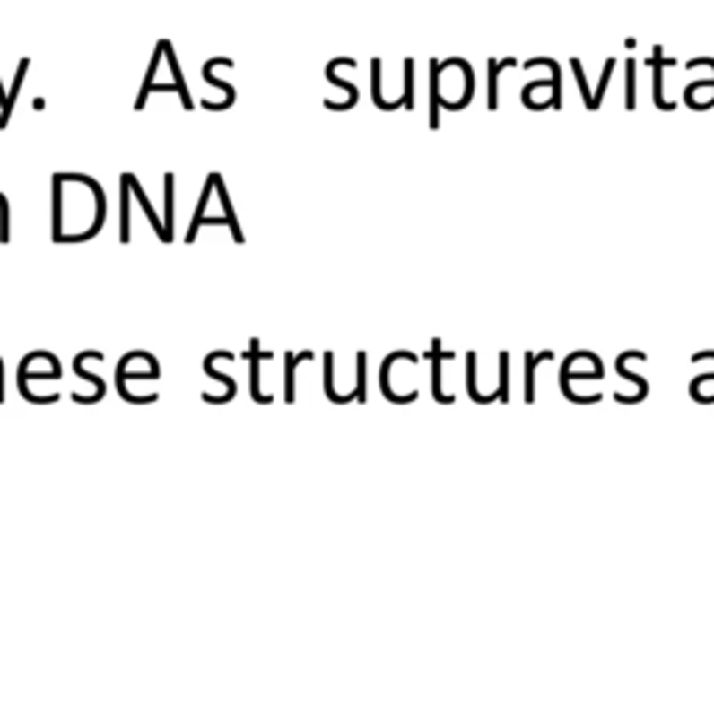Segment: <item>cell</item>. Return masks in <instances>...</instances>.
Returning <instances> with one entry per match:
<instances>
[{"label":"cell","instance_id":"obj_1","mask_svg":"<svg viewBox=\"0 0 714 714\" xmlns=\"http://www.w3.org/2000/svg\"><path fill=\"white\" fill-rule=\"evenodd\" d=\"M50 240L84 243L95 238L107 221V196L87 173H54L50 182Z\"/></svg>","mask_w":714,"mask_h":714},{"label":"cell","instance_id":"obj_2","mask_svg":"<svg viewBox=\"0 0 714 714\" xmlns=\"http://www.w3.org/2000/svg\"><path fill=\"white\" fill-rule=\"evenodd\" d=\"M160 48H162V54H165V62H168V70H170V75H173V84H176V92H178V98H182V107L190 112L193 109V98H190V90H187V84H185V73H182V67H178V59H176V50H173V42L170 39H160Z\"/></svg>","mask_w":714,"mask_h":714},{"label":"cell","instance_id":"obj_3","mask_svg":"<svg viewBox=\"0 0 714 714\" xmlns=\"http://www.w3.org/2000/svg\"><path fill=\"white\" fill-rule=\"evenodd\" d=\"M29 67H31V59H29V57H22L20 65H17V73H14L12 90H6V104H4V109H0V129H6L9 120H12L14 104H17V98H20V87H22V82H25V75H29Z\"/></svg>","mask_w":714,"mask_h":714},{"label":"cell","instance_id":"obj_4","mask_svg":"<svg viewBox=\"0 0 714 714\" xmlns=\"http://www.w3.org/2000/svg\"><path fill=\"white\" fill-rule=\"evenodd\" d=\"M129 182H132V193H135V198L140 201V207H143V213L148 215V223H151V229H154V232H157V238H160L162 243H168V235H165V223L160 221L157 210H154V207H151V201H148V196H145V190H143V185H140V178H137L135 173H129Z\"/></svg>","mask_w":714,"mask_h":714},{"label":"cell","instance_id":"obj_5","mask_svg":"<svg viewBox=\"0 0 714 714\" xmlns=\"http://www.w3.org/2000/svg\"><path fill=\"white\" fill-rule=\"evenodd\" d=\"M132 185L126 173H120V240L129 243L132 238Z\"/></svg>","mask_w":714,"mask_h":714},{"label":"cell","instance_id":"obj_6","mask_svg":"<svg viewBox=\"0 0 714 714\" xmlns=\"http://www.w3.org/2000/svg\"><path fill=\"white\" fill-rule=\"evenodd\" d=\"M349 62H352V57H338V59H333V62H329V65L324 67V79H327L329 84H335L338 90H344L346 98H349V104L354 107V104H357V87H354L352 82H346V79H341V75H338V67H341V65H349Z\"/></svg>","mask_w":714,"mask_h":714},{"label":"cell","instance_id":"obj_7","mask_svg":"<svg viewBox=\"0 0 714 714\" xmlns=\"http://www.w3.org/2000/svg\"><path fill=\"white\" fill-rule=\"evenodd\" d=\"M215 65H218V59H207V62H204V67H201V79L207 82V84H213V87H218V90L226 95V109H229V107L235 104L238 92H235V87L229 84V82L218 79V75H215Z\"/></svg>","mask_w":714,"mask_h":714},{"label":"cell","instance_id":"obj_8","mask_svg":"<svg viewBox=\"0 0 714 714\" xmlns=\"http://www.w3.org/2000/svg\"><path fill=\"white\" fill-rule=\"evenodd\" d=\"M266 354H260V344L257 341H251L248 346V361H251V396L257 399V402H271V396L260 394V361H263Z\"/></svg>","mask_w":714,"mask_h":714},{"label":"cell","instance_id":"obj_9","mask_svg":"<svg viewBox=\"0 0 714 714\" xmlns=\"http://www.w3.org/2000/svg\"><path fill=\"white\" fill-rule=\"evenodd\" d=\"M204 223H223V226H229V232H232L235 243H243V240H246L243 232H240V223H235V221H229V218H201L198 223L187 226V235H185V243H187V246L198 238V229H201Z\"/></svg>","mask_w":714,"mask_h":714},{"label":"cell","instance_id":"obj_10","mask_svg":"<svg viewBox=\"0 0 714 714\" xmlns=\"http://www.w3.org/2000/svg\"><path fill=\"white\" fill-rule=\"evenodd\" d=\"M165 232H168V243L173 240V193H176V176L168 170L165 176Z\"/></svg>","mask_w":714,"mask_h":714},{"label":"cell","instance_id":"obj_11","mask_svg":"<svg viewBox=\"0 0 714 714\" xmlns=\"http://www.w3.org/2000/svg\"><path fill=\"white\" fill-rule=\"evenodd\" d=\"M379 79H382V62H379V59H371V95H374V104H377L379 109H388L386 98H382V84H379Z\"/></svg>","mask_w":714,"mask_h":714},{"label":"cell","instance_id":"obj_12","mask_svg":"<svg viewBox=\"0 0 714 714\" xmlns=\"http://www.w3.org/2000/svg\"><path fill=\"white\" fill-rule=\"evenodd\" d=\"M12 240V207L6 196L0 193V243H9Z\"/></svg>","mask_w":714,"mask_h":714},{"label":"cell","instance_id":"obj_13","mask_svg":"<svg viewBox=\"0 0 714 714\" xmlns=\"http://www.w3.org/2000/svg\"><path fill=\"white\" fill-rule=\"evenodd\" d=\"M402 104L414 109V59H405V90H402Z\"/></svg>","mask_w":714,"mask_h":714},{"label":"cell","instance_id":"obj_14","mask_svg":"<svg viewBox=\"0 0 714 714\" xmlns=\"http://www.w3.org/2000/svg\"><path fill=\"white\" fill-rule=\"evenodd\" d=\"M313 352H301V354H288V391H285V399L293 402V371H296V363L299 361H310Z\"/></svg>","mask_w":714,"mask_h":714}]
</instances>
